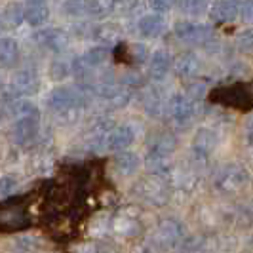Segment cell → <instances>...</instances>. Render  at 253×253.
Returning <instances> with one entry per match:
<instances>
[{
  "mask_svg": "<svg viewBox=\"0 0 253 253\" xmlns=\"http://www.w3.org/2000/svg\"><path fill=\"white\" fill-rule=\"evenodd\" d=\"M35 42L50 51H63L69 46V35L63 29H55V27L38 29L35 33Z\"/></svg>",
  "mask_w": 253,
  "mask_h": 253,
  "instance_id": "cell-6",
  "label": "cell"
},
{
  "mask_svg": "<svg viewBox=\"0 0 253 253\" xmlns=\"http://www.w3.org/2000/svg\"><path fill=\"white\" fill-rule=\"evenodd\" d=\"M171 53L168 50H156L151 53L149 57V75L152 80H162L168 76L169 69H171Z\"/></svg>",
  "mask_w": 253,
  "mask_h": 253,
  "instance_id": "cell-11",
  "label": "cell"
},
{
  "mask_svg": "<svg viewBox=\"0 0 253 253\" xmlns=\"http://www.w3.org/2000/svg\"><path fill=\"white\" fill-rule=\"evenodd\" d=\"M86 10L93 17H105V15H111V13H120V0H89Z\"/></svg>",
  "mask_w": 253,
  "mask_h": 253,
  "instance_id": "cell-21",
  "label": "cell"
},
{
  "mask_svg": "<svg viewBox=\"0 0 253 253\" xmlns=\"http://www.w3.org/2000/svg\"><path fill=\"white\" fill-rule=\"evenodd\" d=\"M240 15L244 21L253 23V0H246L240 6Z\"/></svg>",
  "mask_w": 253,
  "mask_h": 253,
  "instance_id": "cell-31",
  "label": "cell"
},
{
  "mask_svg": "<svg viewBox=\"0 0 253 253\" xmlns=\"http://www.w3.org/2000/svg\"><path fill=\"white\" fill-rule=\"evenodd\" d=\"M168 111L173 116V120L179 124H189L194 116V101L190 99L189 95H173L168 101Z\"/></svg>",
  "mask_w": 253,
  "mask_h": 253,
  "instance_id": "cell-8",
  "label": "cell"
},
{
  "mask_svg": "<svg viewBox=\"0 0 253 253\" xmlns=\"http://www.w3.org/2000/svg\"><path fill=\"white\" fill-rule=\"evenodd\" d=\"M27 2H31V0H27Z\"/></svg>",
  "mask_w": 253,
  "mask_h": 253,
  "instance_id": "cell-33",
  "label": "cell"
},
{
  "mask_svg": "<svg viewBox=\"0 0 253 253\" xmlns=\"http://www.w3.org/2000/svg\"><path fill=\"white\" fill-rule=\"evenodd\" d=\"M141 103H143L145 111L151 114H158L162 111V97H160V93L156 91V88L147 89V91L143 93V97H141Z\"/></svg>",
  "mask_w": 253,
  "mask_h": 253,
  "instance_id": "cell-22",
  "label": "cell"
},
{
  "mask_svg": "<svg viewBox=\"0 0 253 253\" xmlns=\"http://www.w3.org/2000/svg\"><path fill=\"white\" fill-rule=\"evenodd\" d=\"M48 105L57 114H73L84 107V95L73 88H57L48 95Z\"/></svg>",
  "mask_w": 253,
  "mask_h": 253,
  "instance_id": "cell-2",
  "label": "cell"
},
{
  "mask_svg": "<svg viewBox=\"0 0 253 253\" xmlns=\"http://www.w3.org/2000/svg\"><path fill=\"white\" fill-rule=\"evenodd\" d=\"M213 35L211 27L194 21H179L175 25V37L187 44H206Z\"/></svg>",
  "mask_w": 253,
  "mask_h": 253,
  "instance_id": "cell-5",
  "label": "cell"
},
{
  "mask_svg": "<svg viewBox=\"0 0 253 253\" xmlns=\"http://www.w3.org/2000/svg\"><path fill=\"white\" fill-rule=\"evenodd\" d=\"M17 189V179L13 175H2L0 177V196H10Z\"/></svg>",
  "mask_w": 253,
  "mask_h": 253,
  "instance_id": "cell-28",
  "label": "cell"
},
{
  "mask_svg": "<svg viewBox=\"0 0 253 253\" xmlns=\"http://www.w3.org/2000/svg\"><path fill=\"white\" fill-rule=\"evenodd\" d=\"M217 147V135L211 131V129H208V127H200L198 131H196V135H194V141H192V151L196 156H200V158H208L213 149Z\"/></svg>",
  "mask_w": 253,
  "mask_h": 253,
  "instance_id": "cell-13",
  "label": "cell"
},
{
  "mask_svg": "<svg viewBox=\"0 0 253 253\" xmlns=\"http://www.w3.org/2000/svg\"><path fill=\"white\" fill-rule=\"evenodd\" d=\"M236 48L246 55H253V29H246L236 37Z\"/></svg>",
  "mask_w": 253,
  "mask_h": 253,
  "instance_id": "cell-26",
  "label": "cell"
},
{
  "mask_svg": "<svg viewBox=\"0 0 253 253\" xmlns=\"http://www.w3.org/2000/svg\"><path fill=\"white\" fill-rule=\"evenodd\" d=\"M133 190L139 194V198L147 200L149 204H154V206H162L168 202V187L162 177L154 175V177L141 179Z\"/></svg>",
  "mask_w": 253,
  "mask_h": 253,
  "instance_id": "cell-3",
  "label": "cell"
},
{
  "mask_svg": "<svg viewBox=\"0 0 253 253\" xmlns=\"http://www.w3.org/2000/svg\"><path fill=\"white\" fill-rule=\"evenodd\" d=\"M38 76L35 71H29V69H21L12 76L10 80V89L12 93H19V95H29V93H35L38 89Z\"/></svg>",
  "mask_w": 253,
  "mask_h": 253,
  "instance_id": "cell-9",
  "label": "cell"
},
{
  "mask_svg": "<svg viewBox=\"0 0 253 253\" xmlns=\"http://www.w3.org/2000/svg\"><path fill=\"white\" fill-rule=\"evenodd\" d=\"M135 141V129L127 124L114 126L107 133H103L93 143V149L97 152H122Z\"/></svg>",
  "mask_w": 253,
  "mask_h": 253,
  "instance_id": "cell-1",
  "label": "cell"
},
{
  "mask_svg": "<svg viewBox=\"0 0 253 253\" xmlns=\"http://www.w3.org/2000/svg\"><path fill=\"white\" fill-rule=\"evenodd\" d=\"M12 113L15 114V118H23V116H37L38 109L33 101L19 99V101L12 103Z\"/></svg>",
  "mask_w": 253,
  "mask_h": 253,
  "instance_id": "cell-25",
  "label": "cell"
},
{
  "mask_svg": "<svg viewBox=\"0 0 253 253\" xmlns=\"http://www.w3.org/2000/svg\"><path fill=\"white\" fill-rule=\"evenodd\" d=\"M50 75L53 80H61V78H65V76L69 75V67H67L63 61H55V63L51 65Z\"/></svg>",
  "mask_w": 253,
  "mask_h": 253,
  "instance_id": "cell-30",
  "label": "cell"
},
{
  "mask_svg": "<svg viewBox=\"0 0 253 253\" xmlns=\"http://www.w3.org/2000/svg\"><path fill=\"white\" fill-rule=\"evenodd\" d=\"M131 51H133V55H135V59H137L139 63L147 59V50H145V46H143V44H133Z\"/></svg>",
  "mask_w": 253,
  "mask_h": 253,
  "instance_id": "cell-32",
  "label": "cell"
},
{
  "mask_svg": "<svg viewBox=\"0 0 253 253\" xmlns=\"http://www.w3.org/2000/svg\"><path fill=\"white\" fill-rule=\"evenodd\" d=\"M139 33L145 38H156L160 35H164L168 23H166V17L160 13H149V15H143L137 23Z\"/></svg>",
  "mask_w": 253,
  "mask_h": 253,
  "instance_id": "cell-12",
  "label": "cell"
},
{
  "mask_svg": "<svg viewBox=\"0 0 253 253\" xmlns=\"http://www.w3.org/2000/svg\"><path fill=\"white\" fill-rule=\"evenodd\" d=\"M4 17L8 19L10 25H19V23L25 19V8H23L19 2H12V4L6 6Z\"/></svg>",
  "mask_w": 253,
  "mask_h": 253,
  "instance_id": "cell-24",
  "label": "cell"
},
{
  "mask_svg": "<svg viewBox=\"0 0 253 253\" xmlns=\"http://www.w3.org/2000/svg\"><path fill=\"white\" fill-rule=\"evenodd\" d=\"M211 15L217 21H234L238 15H240V4L236 0H219L215 6L211 8Z\"/></svg>",
  "mask_w": 253,
  "mask_h": 253,
  "instance_id": "cell-16",
  "label": "cell"
},
{
  "mask_svg": "<svg viewBox=\"0 0 253 253\" xmlns=\"http://www.w3.org/2000/svg\"><path fill=\"white\" fill-rule=\"evenodd\" d=\"M181 236H183V227L179 225L177 221H171V219H168V221H164V223H160L158 232H156V238L162 242V244H168V246H171V244L179 242L181 240Z\"/></svg>",
  "mask_w": 253,
  "mask_h": 253,
  "instance_id": "cell-19",
  "label": "cell"
},
{
  "mask_svg": "<svg viewBox=\"0 0 253 253\" xmlns=\"http://www.w3.org/2000/svg\"><path fill=\"white\" fill-rule=\"evenodd\" d=\"M206 91H208V86L204 82H190L189 86H187V95L194 103L200 101L204 95H206Z\"/></svg>",
  "mask_w": 253,
  "mask_h": 253,
  "instance_id": "cell-27",
  "label": "cell"
},
{
  "mask_svg": "<svg viewBox=\"0 0 253 253\" xmlns=\"http://www.w3.org/2000/svg\"><path fill=\"white\" fill-rule=\"evenodd\" d=\"M50 19V8L44 0H31L25 6V21L31 27H42Z\"/></svg>",
  "mask_w": 253,
  "mask_h": 253,
  "instance_id": "cell-14",
  "label": "cell"
},
{
  "mask_svg": "<svg viewBox=\"0 0 253 253\" xmlns=\"http://www.w3.org/2000/svg\"><path fill=\"white\" fill-rule=\"evenodd\" d=\"M175 147H177V141L173 139L171 135H160L151 145V151H149L151 156L149 158L152 162H162V160H166V156H169L171 152L175 151Z\"/></svg>",
  "mask_w": 253,
  "mask_h": 253,
  "instance_id": "cell-17",
  "label": "cell"
},
{
  "mask_svg": "<svg viewBox=\"0 0 253 253\" xmlns=\"http://www.w3.org/2000/svg\"><path fill=\"white\" fill-rule=\"evenodd\" d=\"M93 40L105 46H113L120 40V27L114 23H101L93 29Z\"/></svg>",
  "mask_w": 253,
  "mask_h": 253,
  "instance_id": "cell-20",
  "label": "cell"
},
{
  "mask_svg": "<svg viewBox=\"0 0 253 253\" xmlns=\"http://www.w3.org/2000/svg\"><path fill=\"white\" fill-rule=\"evenodd\" d=\"M38 127H40V122H38V114L37 116H23V118H17L13 122L12 127V137L17 145H27L35 139L38 135Z\"/></svg>",
  "mask_w": 253,
  "mask_h": 253,
  "instance_id": "cell-7",
  "label": "cell"
},
{
  "mask_svg": "<svg viewBox=\"0 0 253 253\" xmlns=\"http://www.w3.org/2000/svg\"><path fill=\"white\" fill-rule=\"evenodd\" d=\"M0 29H2V25H0Z\"/></svg>",
  "mask_w": 253,
  "mask_h": 253,
  "instance_id": "cell-34",
  "label": "cell"
},
{
  "mask_svg": "<svg viewBox=\"0 0 253 253\" xmlns=\"http://www.w3.org/2000/svg\"><path fill=\"white\" fill-rule=\"evenodd\" d=\"M147 2H149V6H151L152 12H156V13L169 12V10L177 4V0H147Z\"/></svg>",
  "mask_w": 253,
  "mask_h": 253,
  "instance_id": "cell-29",
  "label": "cell"
},
{
  "mask_svg": "<svg viewBox=\"0 0 253 253\" xmlns=\"http://www.w3.org/2000/svg\"><path fill=\"white\" fill-rule=\"evenodd\" d=\"M200 69H202V61L192 51H185L175 59V71H177L179 76H185V78L196 76L200 75Z\"/></svg>",
  "mask_w": 253,
  "mask_h": 253,
  "instance_id": "cell-15",
  "label": "cell"
},
{
  "mask_svg": "<svg viewBox=\"0 0 253 253\" xmlns=\"http://www.w3.org/2000/svg\"><path fill=\"white\" fill-rule=\"evenodd\" d=\"M19 59V44L12 37L0 38V65L2 67H13Z\"/></svg>",
  "mask_w": 253,
  "mask_h": 253,
  "instance_id": "cell-18",
  "label": "cell"
},
{
  "mask_svg": "<svg viewBox=\"0 0 253 253\" xmlns=\"http://www.w3.org/2000/svg\"><path fill=\"white\" fill-rule=\"evenodd\" d=\"M179 4H181V10L192 17H198L208 12V0H181Z\"/></svg>",
  "mask_w": 253,
  "mask_h": 253,
  "instance_id": "cell-23",
  "label": "cell"
},
{
  "mask_svg": "<svg viewBox=\"0 0 253 253\" xmlns=\"http://www.w3.org/2000/svg\"><path fill=\"white\" fill-rule=\"evenodd\" d=\"M250 183V173L246 171V168H242L238 164H228L225 166L219 175H217L215 185L225 192H234L240 190L242 187H246Z\"/></svg>",
  "mask_w": 253,
  "mask_h": 253,
  "instance_id": "cell-4",
  "label": "cell"
},
{
  "mask_svg": "<svg viewBox=\"0 0 253 253\" xmlns=\"http://www.w3.org/2000/svg\"><path fill=\"white\" fill-rule=\"evenodd\" d=\"M143 166L139 154L135 152H118L113 158V168L114 171L122 177H131L139 171V168Z\"/></svg>",
  "mask_w": 253,
  "mask_h": 253,
  "instance_id": "cell-10",
  "label": "cell"
}]
</instances>
